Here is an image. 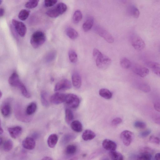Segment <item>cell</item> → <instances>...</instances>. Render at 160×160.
Masks as SVG:
<instances>
[{"instance_id": "obj_5", "label": "cell", "mask_w": 160, "mask_h": 160, "mask_svg": "<svg viewBox=\"0 0 160 160\" xmlns=\"http://www.w3.org/2000/svg\"><path fill=\"white\" fill-rule=\"evenodd\" d=\"M15 115L18 120L22 122H29L31 121V118L25 112L22 107L19 105L15 107Z\"/></svg>"}, {"instance_id": "obj_33", "label": "cell", "mask_w": 160, "mask_h": 160, "mask_svg": "<svg viewBox=\"0 0 160 160\" xmlns=\"http://www.w3.org/2000/svg\"><path fill=\"white\" fill-rule=\"evenodd\" d=\"M129 14L135 18H138L140 14L138 9L134 6H130L128 9Z\"/></svg>"}, {"instance_id": "obj_49", "label": "cell", "mask_w": 160, "mask_h": 160, "mask_svg": "<svg viewBox=\"0 0 160 160\" xmlns=\"http://www.w3.org/2000/svg\"><path fill=\"white\" fill-rule=\"evenodd\" d=\"M154 121L156 124L160 125V117L157 118L155 119Z\"/></svg>"}, {"instance_id": "obj_8", "label": "cell", "mask_w": 160, "mask_h": 160, "mask_svg": "<svg viewBox=\"0 0 160 160\" xmlns=\"http://www.w3.org/2000/svg\"><path fill=\"white\" fill-rule=\"evenodd\" d=\"M131 43L133 47L137 51H142L145 47L144 40L138 36L135 35L131 39Z\"/></svg>"}, {"instance_id": "obj_17", "label": "cell", "mask_w": 160, "mask_h": 160, "mask_svg": "<svg viewBox=\"0 0 160 160\" xmlns=\"http://www.w3.org/2000/svg\"><path fill=\"white\" fill-rule=\"evenodd\" d=\"M72 84L74 87L78 89H80L82 84L81 77L78 72L73 73L72 76Z\"/></svg>"}, {"instance_id": "obj_12", "label": "cell", "mask_w": 160, "mask_h": 160, "mask_svg": "<svg viewBox=\"0 0 160 160\" xmlns=\"http://www.w3.org/2000/svg\"><path fill=\"white\" fill-rule=\"evenodd\" d=\"M66 95L57 93L53 94L50 98V101L55 104H61L65 102Z\"/></svg>"}, {"instance_id": "obj_6", "label": "cell", "mask_w": 160, "mask_h": 160, "mask_svg": "<svg viewBox=\"0 0 160 160\" xmlns=\"http://www.w3.org/2000/svg\"><path fill=\"white\" fill-rule=\"evenodd\" d=\"M67 106L72 109H76L79 106L80 99L78 96L73 94L66 95L65 102Z\"/></svg>"}, {"instance_id": "obj_46", "label": "cell", "mask_w": 160, "mask_h": 160, "mask_svg": "<svg viewBox=\"0 0 160 160\" xmlns=\"http://www.w3.org/2000/svg\"><path fill=\"white\" fill-rule=\"evenodd\" d=\"M152 69L155 74L160 77V66L155 67Z\"/></svg>"}, {"instance_id": "obj_31", "label": "cell", "mask_w": 160, "mask_h": 160, "mask_svg": "<svg viewBox=\"0 0 160 160\" xmlns=\"http://www.w3.org/2000/svg\"><path fill=\"white\" fill-rule=\"evenodd\" d=\"M30 13V11L28 10L25 9H23L20 12L18 15V17L20 20L25 21L29 17Z\"/></svg>"}, {"instance_id": "obj_51", "label": "cell", "mask_w": 160, "mask_h": 160, "mask_svg": "<svg viewBox=\"0 0 160 160\" xmlns=\"http://www.w3.org/2000/svg\"><path fill=\"white\" fill-rule=\"evenodd\" d=\"M41 160H53L52 159L49 157H45L43 158Z\"/></svg>"}, {"instance_id": "obj_4", "label": "cell", "mask_w": 160, "mask_h": 160, "mask_svg": "<svg viewBox=\"0 0 160 160\" xmlns=\"http://www.w3.org/2000/svg\"><path fill=\"white\" fill-rule=\"evenodd\" d=\"M67 9V6L66 4L59 3L55 7L47 11L46 14L50 17L56 18L65 13Z\"/></svg>"}, {"instance_id": "obj_41", "label": "cell", "mask_w": 160, "mask_h": 160, "mask_svg": "<svg viewBox=\"0 0 160 160\" xmlns=\"http://www.w3.org/2000/svg\"><path fill=\"white\" fill-rule=\"evenodd\" d=\"M149 141L151 142L159 144H160V139L157 137L154 136H151L150 137Z\"/></svg>"}, {"instance_id": "obj_55", "label": "cell", "mask_w": 160, "mask_h": 160, "mask_svg": "<svg viewBox=\"0 0 160 160\" xmlns=\"http://www.w3.org/2000/svg\"><path fill=\"white\" fill-rule=\"evenodd\" d=\"M2 2V1H0V4H1Z\"/></svg>"}, {"instance_id": "obj_22", "label": "cell", "mask_w": 160, "mask_h": 160, "mask_svg": "<svg viewBox=\"0 0 160 160\" xmlns=\"http://www.w3.org/2000/svg\"><path fill=\"white\" fill-rule=\"evenodd\" d=\"M70 126L72 129L75 132L80 133L83 130V126L78 121H73L71 123Z\"/></svg>"}, {"instance_id": "obj_39", "label": "cell", "mask_w": 160, "mask_h": 160, "mask_svg": "<svg viewBox=\"0 0 160 160\" xmlns=\"http://www.w3.org/2000/svg\"><path fill=\"white\" fill-rule=\"evenodd\" d=\"M139 89L143 92L148 93L150 92L151 88L148 85L145 84H142L139 85Z\"/></svg>"}, {"instance_id": "obj_7", "label": "cell", "mask_w": 160, "mask_h": 160, "mask_svg": "<svg viewBox=\"0 0 160 160\" xmlns=\"http://www.w3.org/2000/svg\"><path fill=\"white\" fill-rule=\"evenodd\" d=\"M12 23L18 34L21 37H24L27 31L25 25L23 22L15 19L12 20Z\"/></svg>"}, {"instance_id": "obj_19", "label": "cell", "mask_w": 160, "mask_h": 160, "mask_svg": "<svg viewBox=\"0 0 160 160\" xmlns=\"http://www.w3.org/2000/svg\"><path fill=\"white\" fill-rule=\"evenodd\" d=\"M58 140V136L56 134L50 135L47 140V144L49 147L53 148L55 147Z\"/></svg>"}, {"instance_id": "obj_30", "label": "cell", "mask_w": 160, "mask_h": 160, "mask_svg": "<svg viewBox=\"0 0 160 160\" xmlns=\"http://www.w3.org/2000/svg\"><path fill=\"white\" fill-rule=\"evenodd\" d=\"M83 17L82 13L79 10L76 11L73 15V21L74 23L77 24L82 20Z\"/></svg>"}, {"instance_id": "obj_38", "label": "cell", "mask_w": 160, "mask_h": 160, "mask_svg": "<svg viewBox=\"0 0 160 160\" xmlns=\"http://www.w3.org/2000/svg\"><path fill=\"white\" fill-rule=\"evenodd\" d=\"M56 56V53L55 51L49 52L45 58L46 61L47 62H51L53 61Z\"/></svg>"}, {"instance_id": "obj_13", "label": "cell", "mask_w": 160, "mask_h": 160, "mask_svg": "<svg viewBox=\"0 0 160 160\" xmlns=\"http://www.w3.org/2000/svg\"><path fill=\"white\" fill-rule=\"evenodd\" d=\"M133 72L135 74L141 77H144L149 74L148 68L139 65H136L133 68Z\"/></svg>"}, {"instance_id": "obj_48", "label": "cell", "mask_w": 160, "mask_h": 160, "mask_svg": "<svg viewBox=\"0 0 160 160\" xmlns=\"http://www.w3.org/2000/svg\"><path fill=\"white\" fill-rule=\"evenodd\" d=\"M4 11L3 8H0V16L1 17L3 16L4 14Z\"/></svg>"}, {"instance_id": "obj_52", "label": "cell", "mask_w": 160, "mask_h": 160, "mask_svg": "<svg viewBox=\"0 0 160 160\" xmlns=\"http://www.w3.org/2000/svg\"><path fill=\"white\" fill-rule=\"evenodd\" d=\"M3 132H4L1 126V128H0V134L1 135L2 134H3Z\"/></svg>"}, {"instance_id": "obj_32", "label": "cell", "mask_w": 160, "mask_h": 160, "mask_svg": "<svg viewBox=\"0 0 160 160\" xmlns=\"http://www.w3.org/2000/svg\"><path fill=\"white\" fill-rule=\"evenodd\" d=\"M13 142L12 141L9 139L4 142L3 145V148L4 151L8 152H10L13 147Z\"/></svg>"}, {"instance_id": "obj_45", "label": "cell", "mask_w": 160, "mask_h": 160, "mask_svg": "<svg viewBox=\"0 0 160 160\" xmlns=\"http://www.w3.org/2000/svg\"><path fill=\"white\" fill-rule=\"evenodd\" d=\"M151 132V130H146L141 133L140 136L142 138H145L148 136Z\"/></svg>"}, {"instance_id": "obj_29", "label": "cell", "mask_w": 160, "mask_h": 160, "mask_svg": "<svg viewBox=\"0 0 160 160\" xmlns=\"http://www.w3.org/2000/svg\"><path fill=\"white\" fill-rule=\"evenodd\" d=\"M152 157V153L141 152L137 158V160H151Z\"/></svg>"}, {"instance_id": "obj_34", "label": "cell", "mask_w": 160, "mask_h": 160, "mask_svg": "<svg viewBox=\"0 0 160 160\" xmlns=\"http://www.w3.org/2000/svg\"><path fill=\"white\" fill-rule=\"evenodd\" d=\"M120 64L121 66L125 69H128L130 68L131 65L130 61L126 58H123L121 59Z\"/></svg>"}, {"instance_id": "obj_3", "label": "cell", "mask_w": 160, "mask_h": 160, "mask_svg": "<svg viewBox=\"0 0 160 160\" xmlns=\"http://www.w3.org/2000/svg\"><path fill=\"white\" fill-rule=\"evenodd\" d=\"M46 40V36L44 33L42 31H37L32 35L30 42L32 47L37 49L42 45L45 42Z\"/></svg>"}, {"instance_id": "obj_2", "label": "cell", "mask_w": 160, "mask_h": 160, "mask_svg": "<svg viewBox=\"0 0 160 160\" xmlns=\"http://www.w3.org/2000/svg\"><path fill=\"white\" fill-rule=\"evenodd\" d=\"M8 83L12 86L19 88L22 95L25 98H29L31 97L30 93L20 81L19 76L16 72H13L9 78Z\"/></svg>"}, {"instance_id": "obj_28", "label": "cell", "mask_w": 160, "mask_h": 160, "mask_svg": "<svg viewBox=\"0 0 160 160\" xmlns=\"http://www.w3.org/2000/svg\"><path fill=\"white\" fill-rule=\"evenodd\" d=\"M109 156L112 160H124V157L120 152H110Z\"/></svg>"}, {"instance_id": "obj_44", "label": "cell", "mask_w": 160, "mask_h": 160, "mask_svg": "<svg viewBox=\"0 0 160 160\" xmlns=\"http://www.w3.org/2000/svg\"><path fill=\"white\" fill-rule=\"evenodd\" d=\"M122 120L120 117L115 118L112 121L111 124L112 125L115 126L120 124L122 123Z\"/></svg>"}, {"instance_id": "obj_36", "label": "cell", "mask_w": 160, "mask_h": 160, "mask_svg": "<svg viewBox=\"0 0 160 160\" xmlns=\"http://www.w3.org/2000/svg\"><path fill=\"white\" fill-rule=\"evenodd\" d=\"M68 57L70 61L72 63H75L78 60V56L76 52L71 50L68 52Z\"/></svg>"}, {"instance_id": "obj_16", "label": "cell", "mask_w": 160, "mask_h": 160, "mask_svg": "<svg viewBox=\"0 0 160 160\" xmlns=\"http://www.w3.org/2000/svg\"><path fill=\"white\" fill-rule=\"evenodd\" d=\"M8 131L11 137L13 139H16L21 134L22 129L21 127L16 126L9 128Z\"/></svg>"}, {"instance_id": "obj_47", "label": "cell", "mask_w": 160, "mask_h": 160, "mask_svg": "<svg viewBox=\"0 0 160 160\" xmlns=\"http://www.w3.org/2000/svg\"><path fill=\"white\" fill-rule=\"evenodd\" d=\"M154 107L157 111L160 113V102L155 103L154 104Z\"/></svg>"}, {"instance_id": "obj_18", "label": "cell", "mask_w": 160, "mask_h": 160, "mask_svg": "<svg viewBox=\"0 0 160 160\" xmlns=\"http://www.w3.org/2000/svg\"><path fill=\"white\" fill-rule=\"evenodd\" d=\"M2 115L4 117H8L10 115L11 113V107L10 103L6 102L2 105L1 108Z\"/></svg>"}, {"instance_id": "obj_10", "label": "cell", "mask_w": 160, "mask_h": 160, "mask_svg": "<svg viewBox=\"0 0 160 160\" xmlns=\"http://www.w3.org/2000/svg\"><path fill=\"white\" fill-rule=\"evenodd\" d=\"M134 135L133 133L128 130L123 131L121 135V138L123 143L126 146H129L134 139Z\"/></svg>"}, {"instance_id": "obj_23", "label": "cell", "mask_w": 160, "mask_h": 160, "mask_svg": "<svg viewBox=\"0 0 160 160\" xmlns=\"http://www.w3.org/2000/svg\"><path fill=\"white\" fill-rule=\"evenodd\" d=\"M66 32L68 37L71 39H75L78 37L79 34L78 32L74 29L71 27L68 28Z\"/></svg>"}, {"instance_id": "obj_27", "label": "cell", "mask_w": 160, "mask_h": 160, "mask_svg": "<svg viewBox=\"0 0 160 160\" xmlns=\"http://www.w3.org/2000/svg\"><path fill=\"white\" fill-rule=\"evenodd\" d=\"M74 116L71 110L67 108L65 111V120L68 124H71L74 119Z\"/></svg>"}, {"instance_id": "obj_50", "label": "cell", "mask_w": 160, "mask_h": 160, "mask_svg": "<svg viewBox=\"0 0 160 160\" xmlns=\"http://www.w3.org/2000/svg\"><path fill=\"white\" fill-rule=\"evenodd\" d=\"M155 158L156 160H160V153L156 154L155 155Z\"/></svg>"}, {"instance_id": "obj_11", "label": "cell", "mask_w": 160, "mask_h": 160, "mask_svg": "<svg viewBox=\"0 0 160 160\" xmlns=\"http://www.w3.org/2000/svg\"><path fill=\"white\" fill-rule=\"evenodd\" d=\"M72 87L70 82L67 79H64L59 81L55 86L54 90L57 91L70 89Z\"/></svg>"}, {"instance_id": "obj_20", "label": "cell", "mask_w": 160, "mask_h": 160, "mask_svg": "<svg viewBox=\"0 0 160 160\" xmlns=\"http://www.w3.org/2000/svg\"><path fill=\"white\" fill-rule=\"evenodd\" d=\"M96 136V134L93 131L90 130H86L82 135V138L84 140L87 141L92 140Z\"/></svg>"}, {"instance_id": "obj_53", "label": "cell", "mask_w": 160, "mask_h": 160, "mask_svg": "<svg viewBox=\"0 0 160 160\" xmlns=\"http://www.w3.org/2000/svg\"><path fill=\"white\" fill-rule=\"evenodd\" d=\"M78 157H76L72 158L68 160H78Z\"/></svg>"}, {"instance_id": "obj_37", "label": "cell", "mask_w": 160, "mask_h": 160, "mask_svg": "<svg viewBox=\"0 0 160 160\" xmlns=\"http://www.w3.org/2000/svg\"><path fill=\"white\" fill-rule=\"evenodd\" d=\"M39 2L38 0L28 1L25 4V6L26 8L29 9L34 8L38 6Z\"/></svg>"}, {"instance_id": "obj_26", "label": "cell", "mask_w": 160, "mask_h": 160, "mask_svg": "<svg viewBox=\"0 0 160 160\" xmlns=\"http://www.w3.org/2000/svg\"><path fill=\"white\" fill-rule=\"evenodd\" d=\"M37 109V105L35 102L31 103L27 106L26 111V112L27 115L30 116L33 115L36 111Z\"/></svg>"}, {"instance_id": "obj_25", "label": "cell", "mask_w": 160, "mask_h": 160, "mask_svg": "<svg viewBox=\"0 0 160 160\" xmlns=\"http://www.w3.org/2000/svg\"><path fill=\"white\" fill-rule=\"evenodd\" d=\"M41 101L43 106L48 107L49 103L48 100V94L46 91H42L41 92Z\"/></svg>"}, {"instance_id": "obj_40", "label": "cell", "mask_w": 160, "mask_h": 160, "mask_svg": "<svg viewBox=\"0 0 160 160\" xmlns=\"http://www.w3.org/2000/svg\"><path fill=\"white\" fill-rule=\"evenodd\" d=\"M134 126L137 128L139 129H144L146 126L145 123L142 121H136L134 123Z\"/></svg>"}, {"instance_id": "obj_54", "label": "cell", "mask_w": 160, "mask_h": 160, "mask_svg": "<svg viewBox=\"0 0 160 160\" xmlns=\"http://www.w3.org/2000/svg\"><path fill=\"white\" fill-rule=\"evenodd\" d=\"M0 94H1V95H0V97H1V98L2 97V93L1 92V93H0Z\"/></svg>"}, {"instance_id": "obj_14", "label": "cell", "mask_w": 160, "mask_h": 160, "mask_svg": "<svg viewBox=\"0 0 160 160\" xmlns=\"http://www.w3.org/2000/svg\"><path fill=\"white\" fill-rule=\"evenodd\" d=\"M35 145L36 143L35 140L31 137H27L22 142L23 147L25 149L29 150L34 149Z\"/></svg>"}, {"instance_id": "obj_42", "label": "cell", "mask_w": 160, "mask_h": 160, "mask_svg": "<svg viewBox=\"0 0 160 160\" xmlns=\"http://www.w3.org/2000/svg\"><path fill=\"white\" fill-rule=\"evenodd\" d=\"M145 65L152 69L155 67L160 66V65L159 63L151 61L146 62Z\"/></svg>"}, {"instance_id": "obj_21", "label": "cell", "mask_w": 160, "mask_h": 160, "mask_svg": "<svg viewBox=\"0 0 160 160\" xmlns=\"http://www.w3.org/2000/svg\"><path fill=\"white\" fill-rule=\"evenodd\" d=\"M94 23L93 18L91 17L88 18L84 22L83 25V29L84 31L87 32L92 28Z\"/></svg>"}, {"instance_id": "obj_35", "label": "cell", "mask_w": 160, "mask_h": 160, "mask_svg": "<svg viewBox=\"0 0 160 160\" xmlns=\"http://www.w3.org/2000/svg\"><path fill=\"white\" fill-rule=\"evenodd\" d=\"M77 147L74 145H68L66 147L65 152L68 155H71L74 154L76 152Z\"/></svg>"}, {"instance_id": "obj_43", "label": "cell", "mask_w": 160, "mask_h": 160, "mask_svg": "<svg viewBox=\"0 0 160 160\" xmlns=\"http://www.w3.org/2000/svg\"><path fill=\"white\" fill-rule=\"evenodd\" d=\"M57 1H45L44 6L47 7H51L56 4Z\"/></svg>"}, {"instance_id": "obj_1", "label": "cell", "mask_w": 160, "mask_h": 160, "mask_svg": "<svg viewBox=\"0 0 160 160\" xmlns=\"http://www.w3.org/2000/svg\"><path fill=\"white\" fill-rule=\"evenodd\" d=\"M93 55L96 65L100 69H106L111 66L112 62L111 59L103 54L97 49H94L93 50Z\"/></svg>"}, {"instance_id": "obj_15", "label": "cell", "mask_w": 160, "mask_h": 160, "mask_svg": "<svg viewBox=\"0 0 160 160\" xmlns=\"http://www.w3.org/2000/svg\"><path fill=\"white\" fill-rule=\"evenodd\" d=\"M103 147L110 152L115 151L117 147L116 144L113 141L109 139L104 140L102 143Z\"/></svg>"}, {"instance_id": "obj_24", "label": "cell", "mask_w": 160, "mask_h": 160, "mask_svg": "<svg viewBox=\"0 0 160 160\" xmlns=\"http://www.w3.org/2000/svg\"><path fill=\"white\" fill-rule=\"evenodd\" d=\"M99 95L102 98L107 99H111L112 94L111 91L106 89H101L99 91Z\"/></svg>"}, {"instance_id": "obj_9", "label": "cell", "mask_w": 160, "mask_h": 160, "mask_svg": "<svg viewBox=\"0 0 160 160\" xmlns=\"http://www.w3.org/2000/svg\"><path fill=\"white\" fill-rule=\"evenodd\" d=\"M95 30L100 36L103 38L108 43H112L113 42L114 39L113 37L106 30L101 27H96Z\"/></svg>"}]
</instances>
